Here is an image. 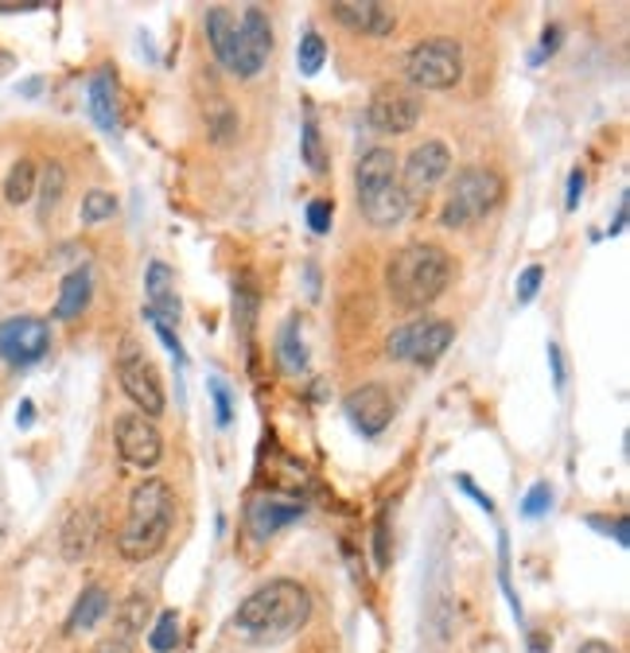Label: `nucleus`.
Here are the masks:
<instances>
[{
    "label": "nucleus",
    "mask_w": 630,
    "mask_h": 653,
    "mask_svg": "<svg viewBox=\"0 0 630 653\" xmlns=\"http://www.w3.org/2000/svg\"><path fill=\"white\" fill-rule=\"evenodd\" d=\"M117 215V199L110 191H90L82 199V226H97V222H110Z\"/></svg>",
    "instance_id": "28"
},
{
    "label": "nucleus",
    "mask_w": 630,
    "mask_h": 653,
    "mask_svg": "<svg viewBox=\"0 0 630 653\" xmlns=\"http://www.w3.org/2000/svg\"><path fill=\"white\" fill-rule=\"evenodd\" d=\"M311 619V595L296 580H269L246 595V603L234 614V630L254 645H280L303 630Z\"/></svg>",
    "instance_id": "2"
},
{
    "label": "nucleus",
    "mask_w": 630,
    "mask_h": 653,
    "mask_svg": "<svg viewBox=\"0 0 630 653\" xmlns=\"http://www.w3.org/2000/svg\"><path fill=\"white\" fill-rule=\"evenodd\" d=\"M557 43H560V28H545V35H541V48H537L534 63H541L545 55H552V51H557Z\"/></svg>",
    "instance_id": "39"
},
{
    "label": "nucleus",
    "mask_w": 630,
    "mask_h": 653,
    "mask_svg": "<svg viewBox=\"0 0 630 653\" xmlns=\"http://www.w3.org/2000/svg\"><path fill=\"white\" fill-rule=\"evenodd\" d=\"M343 408H347V421H351L366 439H374V436H382L393 421V393L378 382L359 385L354 393H347Z\"/></svg>",
    "instance_id": "14"
},
{
    "label": "nucleus",
    "mask_w": 630,
    "mask_h": 653,
    "mask_svg": "<svg viewBox=\"0 0 630 653\" xmlns=\"http://www.w3.org/2000/svg\"><path fill=\"white\" fill-rule=\"evenodd\" d=\"M506 184L495 168H463L459 176L452 179V191H447V203L440 210V222L447 230H463V226H475L490 215V210L503 203Z\"/></svg>",
    "instance_id": "6"
},
{
    "label": "nucleus",
    "mask_w": 630,
    "mask_h": 653,
    "mask_svg": "<svg viewBox=\"0 0 630 653\" xmlns=\"http://www.w3.org/2000/svg\"><path fill=\"white\" fill-rule=\"evenodd\" d=\"M144 292H148V315L161 319V323L176 326L179 323V296H176V280H172V269L164 261H152L148 272H144Z\"/></svg>",
    "instance_id": "16"
},
{
    "label": "nucleus",
    "mask_w": 630,
    "mask_h": 653,
    "mask_svg": "<svg viewBox=\"0 0 630 653\" xmlns=\"http://www.w3.org/2000/svg\"><path fill=\"white\" fill-rule=\"evenodd\" d=\"M549 366H552V377H557V390L565 385V366H560V346L549 343Z\"/></svg>",
    "instance_id": "40"
},
{
    "label": "nucleus",
    "mask_w": 630,
    "mask_h": 653,
    "mask_svg": "<svg viewBox=\"0 0 630 653\" xmlns=\"http://www.w3.org/2000/svg\"><path fill=\"white\" fill-rule=\"evenodd\" d=\"M455 326L447 319H413V323L397 326L390 339H385V354L393 362H413V366H432L440 354L452 346Z\"/></svg>",
    "instance_id": "9"
},
{
    "label": "nucleus",
    "mask_w": 630,
    "mask_h": 653,
    "mask_svg": "<svg viewBox=\"0 0 630 653\" xmlns=\"http://www.w3.org/2000/svg\"><path fill=\"white\" fill-rule=\"evenodd\" d=\"M35 184H40V168H35L32 159H17L12 172L4 176V199H9V207H24L35 195Z\"/></svg>",
    "instance_id": "23"
},
{
    "label": "nucleus",
    "mask_w": 630,
    "mask_h": 653,
    "mask_svg": "<svg viewBox=\"0 0 630 653\" xmlns=\"http://www.w3.org/2000/svg\"><path fill=\"white\" fill-rule=\"evenodd\" d=\"M405 79L413 90H452L463 79V48L447 35L421 40L405 59Z\"/></svg>",
    "instance_id": "7"
},
{
    "label": "nucleus",
    "mask_w": 630,
    "mask_h": 653,
    "mask_svg": "<svg viewBox=\"0 0 630 653\" xmlns=\"http://www.w3.org/2000/svg\"><path fill=\"white\" fill-rule=\"evenodd\" d=\"M144 319H148V323L156 326V335H161V343L168 346V351L176 354V362H179V366H184V362H187V354H184V343H179V335H176V326L161 323V319H152L148 311H144Z\"/></svg>",
    "instance_id": "33"
},
{
    "label": "nucleus",
    "mask_w": 630,
    "mask_h": 653,
    "mask_svg": "<svg viewBox=\"0 0 630 653\" xmlns=\"http://www.w3.org/2000/svg\"><path fill=\"white\" fill-rule=\"evenodd\" d=\"M421 113H424L421 94L409 86H382L366 105L370 128H378V133H385V136H401V133H409V128H416Z\"/></svg>",
    "instance_id": "12"
},
{
    "label": "nucleus",
    "mask_w": 630,
    "mask_h": 653,
    "mask_svg": "<svg viewBox=\"0 0 630 653\" xmlns=\"http://www.w3.org/2000/svg\"><path fill=\"white\" fill-rule=\"evenodd\" d=\"M210 397H215V421L218 428H226V424L234 421V393L230 385H226V377H210Z\"/></svg>",
    "instance_id": "30"
},
{
    "label": "nucleus",
    "mask_w": 630,
    "mask_h": 653,
    "mask_svg": "<svg viewBox=\"0 0 630 653\" xmlns=\"http://www.w3.org/2000/svg\"><path fill=\"white\" fill-rule=\"evenodd\" d=\"M176 642H179V619H176V611H164L161 619H156V626H152L148 645H152V653H172Z\"/></svg>",
    "instance_id": "29"
},
{
    "label": "nucleus",
    "mask_w": 630,
    "mask_h": 653,
    "mask_svg": "<svg viewBox=\"0 0 630 653\" xmlns=\"http://www.w3.org/2000/svg\"><path fill=\"white\" fill-rule=\"evenodd\" d=\"M576 653H614V645L611 642H599V638H591V642H583Z\"/></svg>",
    "instance_id": "42"
},
{
    "label": "nucleus",
    "mask_w": 630,
    "mask_h": 653,
    "mask_svg": "<svg viewBox=\"0 0 630 653\" xmlns=\"http://www.w3.org/2000/svg\"><path fill=\"white\" fill-rule=\"evenodd\" d=\"M144 619H148V599H141V595L125 599V607L117 611V634L133 642V638L144 630Z\"/></svg>",
    "instance_id": "27"
},
{
    "label": "nucleus",
    "mask_w": 630,
    "mask_h": 653,
    "mask_svg": "<svg viewBox=\"0 0 630 653\" xmlns=\"http://www.w3.org/2000/svg\"><path fill=\"white\" fill-rule=\"evenodd\" d=\"M591 526H599V529H607V533H614V541L627 549L630 545V526H627V518H614V521H599V518H591Z\"/></svg>",
    "instance_id": "37"
},
{
    "label": "nucleus",
    "mask_w": 630,
    "mask_h": 653,
    "mask_svg": "<svg viewBox=\"0 0 630 653\" xmlns=\"http://www.w3.org/2000/svg\"><path fill=\"white\" fill-rule=\"evenodd\" d=\"M323 59H328V43H323L320 32H308L300 40V51H296V66H300L303 79H316L323 71Z\"/></svg>",
    "instance_id": "26"
},
{
    "label": "nucleus",
    "mask_w": 630,
    "mask_h": 653,
    "mask_svg": "<svg viewBox=\"0 0 630 653\" xmlns=\"http://www.w3.org/2000/svg\"><path fill=\"white\" fill-rule=\"evenodd\" d=\"M110 611H113L110 595H105V588L94 583V588H86L74 599V611H71V619H66V634H86V630H94Z\"/></svg>",
    "instance_id": "21"
},
{
    "label": "nucleus",
    "mask_w": 630,
    "mask_h": 653,
    "mask_svg": "<svg viewBox=\"0 0 630 653\" xmlns=\"http://www.w3.org/2000/svg\"><path fill=\"white\" fill-rule=\"evenodd\" d=\"M300 152H303V164H308L316 176H328V172H331V156H328V148H323V136H320V125H316V117L303 121Z\"/></svg>",
    "instance_id": "24"
},
{
    "label": "nucleus",
    "mask_w": 630,
    "mask_h": 653,
    "mask_svg": "<svg viewBox=\"0 0 630 653\" xmlns=\"http://www.w3.org/2000/svg\"><path fill=\"white\" fill-rule=\"evenodd\" d=\"M354 195H359V210L370 226L378 230H393L409 218L413 203H409L405 187L397 176V156L393 148H370L354 168Z\"/></svg>",
    "instance_id": "5"
},
{
    "label": "nucleus",
    "mask_w": 630,
    "mask_h": 653,
    "mask_svg": "<svg viewBox=\"0 0 630 653\" xmlns=\"http://www.w3.org/2000/svg\"><path fill=\"white\" fill-rule=\"evenodd\" d=\"M90 296H94V272L82 265L71 269L59 284V300H55V319H79L90 308Z\"/></svg>",
    "instance_id": "19"
},
{
    "label": "nucleus",
    "mask_w": 630,
    "mask_h": 653,
    "mask_svg": "<svg viewBox=\"0 0 630 653\" xmlns=\"http://www.w3.org/2000/svg\"><path fill=\"white\" fill-rule=\"evenodd\" d=\"M335 222V203L331 199H311L308 203V230L311 234H328Z\"/></svg>",
    "instance_id": "32"
},
{
    "label": "nucleus",
    "mask_w": 630,
    "mask_h": 653,
    "mask_svg": "<svg viewBox=\"0 0 630 653\" xmlns=\"http://www.w3.org/2000/svg\"><path fill=\"white\" fill-rule=\"evenodd\" d=\"M117 452L125 463H133V467L148 470L156 467V463L164 459V439L161 432H156V424H152V416L144 413H128L117 421Z\"/></svg>",
    "instance_id": "13"
},
{
    "label": "nucleus",
    "mask_w": 630,
    "mask_h": 653,
    "mask_svg": "<svg viewBox=\"0 0 630 653\" xmlns=\"http://www.w3.org/2000/svg\"><path fill=\"white\" fill-rule=\"evenodd\" d=\"M452 176V152H447L444 141H424L409 152L405 159V176H401V187H405L409 203L428 199L444 179Z\"/></svg>",
    "instance_id": "11"
},
{
    "label": "nucleus",
    "mask_w": 630,
    "mask_h": 653,
    "mask_svg": "<svg viewBox=\"0 0 630 653\" xmlns=\"http://www.w3.org/2000/svg\"><path fill=\"white\" fill-rule=\"evenodd\" d=\"M207 40L215 51L218 66L230 71L234 79H254L272 55V24L265 9L249 4V9H207Z\"/></svg>",
    "instance_id": "1"
},
{
    "label": "nucleus",
    "mask_w": 630,
    "mask_h": 653,
    "mask_svg": "<svg viewBox=\"0 0 630 653\" xmlns=\"http://www.w3.org/2000/svg\"><path fill=\"white\" fill-rule=\"evenodd\" d=\"M622 226H627V195L619 199V215H614L611 230H607V238H614V234H622Z\"/></svg>",
    "instance_id": "41"
},
{
    "label": "nucleus",
    "mask_w": 630,
    "mask_h": 653,
    "mask_svg": "<svg viewBox=\"0 0 630 653\" xmlns=\"http://www.w3.org/2000/svg\"><path fill=\"white\" fill-rule=\"evenodd\" d=\"M583 187H588V176H583V172L576 168L572 176H568V187H565V207H568V210H576V207H580V195H583Z\"/></svg>",
    "instance_id": "36"
},
{
    "label": "nucleus",
    "mask_w": 630,
    "mask_h": 653,
    "mask_svg": "<svg viewBox=\"0 0 630 653\" xmlns=\"http://www.w3.org/2000/svg\"><path fill=\"white\" fill-rule=\"evenodd\" d=\"M51 351V323L40 315H12L0 323V362L24 370L43 362Z\"/></svg>",
    "instance_id": "10"
},
{
    "label": "nucleus",
    "mask_w": 630,
    "mask_h": 653,
    "mask_svg": "<svg viewBox=\"0 0 630 653\" xmlns=\"http://www.w3.org/2000/svg\"><path fill=\"white\" fill-rule=\"evenodd\" d=\"M40 218L48 222L51 215H55V207L63 203V191H66V172L59 168V164H48L40 176Z\"/></svg>",
    "instance_id": "25"
},
{
    "label": "nucleus",
    "mask_w": 630,
    "mask_h": 653,
    "mask_svg": "<svg viewBox=\"0 0 630 653\" xmlns=\"http://www.w3.org/2000/svg\"><path fill=\"white\" fill-rule=\"evenodd\" d=\"M90 653H133V642L121 638V634H113V638H105V642H97Z\"/></svg>",
    "instance_id": "38"
},
{
    "label": "nucleus",
    "mask_w": 630,
    "mask_h": 653,
    "mask_svg": "<svg viewBox=\"0 0 630 653\" xmlns=\"http://www.w3.org/2000/svg\"><path fill=\"white\" fill-rule=\"evenodd\" d=\"M452 272L455 261L447 249L432 246V241H409L385 265V288H390L397 308L424 311L444 296V288L452 284Z\"/></svg>",
    "instance_id": "3"
},
{
    "label": "nucleus",
    "mask_w": 630,
    "mask_h": 653,
    "mask_svg": "<svg viewBox=\"0 0 630 653\" xmlns=\"http://www.w3.org/2000/svg\"><path fill=\"white\" fill-rule=\"evenodd\" d=\"M455 486H459V490H463V495H467V498H475V502H479L487 514H495V502H490V498L483 495V490H479V486H475V478H471V475H455Z\"/></svg>",
    "instance_id": "35"
},
{
    "label": "nucleus",
    "mask_w": 630,
    "mask_h": 653,
    "mask_svg": "<svg viewBox=\"0 0 630 653\" xmlns=\"http://www.w3.org/2000/svg\"><path fill=\"white\" fill-rule=\"evenodd\" d=\"M90 113H94V125L102 133H117L121 117H117V74H113V66H102L90 79Z\"/></svg>",
    "instance_id": "18"
},
{
    "label": "nucleus",
    "mask_w": 630,
    "mask_h": 653,
    "mask_svg": "<svg viewBox=\"0 0 630 653\" xmlns=\"http://www.w3.org/2000/svg\"><path fill=\"white\" fill-rule=\"evenodd\" d=\"M277 362L285 366V374H303L308 370V346H303V319L288 315L277 335Z\"/></svg>",
    "instance_id": "22"
},
{
    "label": "nucleus",
    "mask_w": 630,
    "mask_h": 653,
    "mask_svg": "<svg viewBox=\"0 0 630 653\" xmlns=\"http://www.w3.org/2000/svg\"><path fill=\"white\" fill-rule=\"evenodd\" d=\"M59 545H63V557L66 560H86L90 552H94V545H97V518H94V510H74L71 518L63 521V537H59Z\"/></svg>",
    "instance_id": "20"
},
{
    "label": "nucleus",
    "mask_w": 630,
    "mask_h": 653,
    "mask_svg": "<svg viewBox=\"0 0 630 653\" xmlns=\"http://www.w3.org/2000/svg\"><path fill=\"white\" fill-rule=\"evenodd\" d=\"M117 382L121 390H125V397L133 401L136 408H141L144 416H161L164 405H168V397H164V382H161V370H156V362L148 359V351H144L136 339H125L117 351Z\"/></svg>",
    "instance_id": "8"
},
{
    "label": "nucleus",
    "mask_w": 630,
    "mask_h": 653,
    "mask_svg": "<svg viewBox=\"0 0 630 653\" xmlns=\"http://www.w3.org/2000/svg\"><path fill=\"white\" fill-rule=\"evenodd\" d=\"M296 518H303V506L296 502H285V498L277 495H261L249 502V533L257 537V541H269L272 533H280L285 526H292Z\"/></svg>",
    "instance_id": "17"
},
{
    "label": "nucleus",
    "mask_w": 630,
    "mask_h": 653,
    "mask_svg": "<svg viewBox=\"0 0 630 653\" xmlns=\"http://www.w3.org/2000/svg\"><path fill=\"white\" fill-rule=\"evenodd\" d=\"M331 17L343 28L362 35H390L397 28V12L378 4V0H335L331 4Z\"/></svg>",
    "instance_id": "15"
},
{
    "label": "nucleus",
    "mask_w": 630,
    "mask_h": 653,
    "mask_svg": "<svg viewBox=\"0 0 630 653\" xmlns=\"http://www.w3.org/2000/svg\"><path fill=\"white\" fill-rule=\"evenodd\" d=\"M541 280H545V269L541 265H529V269H521V277H518V303H529L537 296V288H541Z\"/></svg>",
    "instance_id": "34"
},
{
    "label": "nucleus",
    "mask_w": 630,
    "mask_h": 653,
    "mask_svg": "<svg viewBox=\"0 0 630 653\" xmlns=\"http://www.w3.org/2000/svg\"><path fill=\"white\" fill-rule=\"evenodd\" d=\"M549 506H552V490H549V483L529 486V495L521 498V518H545V514H549Z\"/></svg>",
    "instance_id": "31"
},
{
    "label": "nucleus",
    "mask_w": 630,
    "mask_h": 653,
    "mask_svg": "<svg viewBox=\"0 0 630 653\" xmlns=\"http://www.w3.org/2000/svg\"><path fill=\"white\" fill-rule=\"evenodd\" d=\"M172 529H176V495H172V486L164 478H144L141 486H133L125 526L117 533L121 557L133 560V564L152 560L168 545Z\"/></svg>",
    "instance_id": "4"
}]
</instances>
